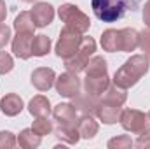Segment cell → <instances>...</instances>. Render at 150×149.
<instances>
[{"instance_id":"cell-34","label":"cell","mask_w":150,"mask_h":149,"mask_svg":"<svg viewBox=\"0 0 150 149\" xmlns=\"http://www.w3.org/2000/svg\"><path fill=\"white\" fill-rule=\"evenodd\" d=\"M5 18H7V5L4 0H0V23L5 21Z\"/></svg>"},{"instance_id":"cell-18","label":"cell","mask_w":150,"mask_h":149,"mask_svg":"<svg viewBox=\"0 0 150 149\" xmlns=\"http://www.w3.org/2000/svg\"><path fill=\"white\" fill-rule=\"evenodd\" d=\"M28 111L32 116L40 117V116H49L51 114V102L49 98H45L44 95H37L30 100L28 104Z\"/></svg>"},{"instance_id":"cell-36","label":"cell","mask_w":150,"mask_h":149,"mask_svg":"<svg viewBox=\"0 0 150 149\" xmlns=\"http://www.w3.org/2000/svg\"><path fill=\"white\" fill-rule=\"evenodd\" d=\"M149 116H150V112H149Z\"/></svg>"},{"instance_id":"cell-13","label":"cell","mask_w":150,"mask_h":149,"mask_svg":"<svg viewBox=\"0 0 150 149\" xmlns=\"http://www.w3.org/2000/svg\"><path fill=\"white\" fill-rule=\"evenodd\" d=\"M77 109L74 104H58L52 111L54 119L58 121V125H77Z\"/></svg>"},{"instance_id":"cell-19","label":"cell","mask_w":150,"mask_h":149,"mask_svg":"<svg viewBox=\"0 0 150 149\" xmlns=\"http://www.w3.org/2000/svg\"><path fill=\"white\" fill-rule=\"evenodd\" d=\"M127 100V93H126V90L124 88H119V86H108L107 90H105V95H103V98H101V102H107V104H112V105H119V107H122L124 105V102Z\"/></svg>"},{"instance_id":"cell-30","label":"cell","mask_w":150,"mask_h":149,"mask_svg":"<svg viewBox=\"0 0 150 149\" xmlns=\"http://www.w3.org/2000/svg\"><path fill=\"white\" fill-rule=\"evenodd\" d=\"M16 137L11 132H0V149H11L16 146Z\"/></svg>"},{"instance_id":"cell-15","label":"cell","mask_w":150,"mask_h":149,"mask_svg":"<svg viewBox=\"0 0 150 149\" xmlns=\"http://www.w3.org/2000/svg\"><path fill=\"white\" fill-rule=\"evenodd\" d=\"M0 111L5 116H18L23 111V98L16 93H7L2 100H0Z\"/></svg>"},{"instance_id":"cell-3","label":"cell","mask_w":150,"mask_h":149,"mask_svg":"<svg viewBox=\"0 0 150 149\" xmlns=\"http://www.w3.org/2000/svg\"><path fill=\"white\" fill-rule=\"evenodd\" d=\"M94 51H96V42H94V39L93 37H82V42H80L77 53H75L74 56H70V58L65 60L67 70L72 72V74L82 72V70L86 69L87 62L91 60V56H93Z\"/></svg>"},{"instance_id":"cell-22","label":"cell","mask_w":150,"mask_h":149,"mask_svg":"<svg viewBox=\"0 0 150 149\" xmlns=\"http://www.w3.org/2000/svg\"><path fill=\"white\" fill-rule=\"evenodd\" d=\"M40 139L42 137L38 135L37 132H33V128H26V130H23L19 133L18 144L25 149H33V148H38L40 146Z\"/></svg>"},{"instance_id":"cell-7","label":"cell","mask_w":150,"mask_h":149,"mask_svg":"<svg viewBox=\"0 0 150 149\" xmlns=\"http://www.w3.org/2000/svg\"><path fill=\"white\" fill-rule=\"evenodd\" d=\"M54 86H56V91L67 98H74L75 95L80 93V81H79L77 74H72V72H67V74H61L59 77H56Z\"/></svg>"},{"instance_id":"cell-16","label":"cell","mask_w":150,"mask_h":149,"mask_svg":"<svg viewBox=\"0 0 150 149\" xmlns=\"http://www.w3.org/2000/svg\"><path fill=\"white\" fill-rule=\"evenodd\" d=\"M77 128L82 139H93L98 133V123L94 121L93 114L80 116V119H77Z\"/></svg>"},{"instance_id":"cell-28","label":"cell","mask_w":150,"mask_h":149,"mask_svg":"<svg viewBox=\"0 0 150 149\" xmlns=\"http://www.w3.org/2000/svg\"><path fill=\"white\" fill-rule=\"evenodd\" d=\"M14 69V62H12V56L5 51H0V75L7 74Z\"/></svg>"},{"instance_id":"cell-9","label":"cell","mask_w":150,"mask_h":149,"mask_svg":"<svg viewBox=\"0 0 150 149\" xmlns=\"http://www.w3.org/2000/svg\"><path fill=\"white\" fill-rule=\"evenodd\" d=\"M30 14H32V19H33L35 27L37 28H44V27L52 23V19H54V7L51 4H47V2H38V4L33 5Z\"/></svg>"},{"instance_id":"cell-6","label":"cell","mask_w":150,"mask_h":149,"mask_svg":"<svg viewBox=\"0 0 150 149\" xmlns=\"http://www.w3.org/2000/svg\"><path fill=\"white\" fill-rule=\"evenodd\" d=\"M82 42V34L75 28H70V27H65L59 34V39L56 42V54L63 60L74 56L79 49Z\"/></svg>"},{"instance_id":"cell-10","label":"cell","mask_w":150,"mask_h":149,"mask_svg":"<svg viewBox=\"0 0 150 149\" xmlns=\"http://www.w3.org/2000/svg\"><path fill=\"white\" fill-rule=\"evenodd\" d=\"M98 104H100V97L96 95H91L87 91L84 93H79L74 97V107L77 109L79 114H94L98 109Z\"/></svg>"},{"instance_id":"cell-20","label":"cell","mask_w":150,"mask_h":149,"mask_svg":"<svg viewBox=\"0 0 150 149\" xmlns=\"http://www.w3.org/2000/svg\"><path fill=\"white\" fill-rule=\"evenodd\" d=\"M56 137L67 144H77L80 140V133L77 125H59L56 128Z\"/></svg>"},{"instance_id":"cell-27","label":"cell","mask_w":150,"mask_h":149,"mask_svg":"<svg viewBox=\"0 0 150 149\" xmlns=\"http://www.w3.org/2000/svg\"><path fill=\"white\" fill-rule=\"evenodd\" d=\"M133 146H134V142L127 135H119V137H115L112 140H108V148L110 149H129Z\"/></svg>"},{"instance_id":"cell-33","label":"cell","mask_w":150,"mask_h":149,"mask_svg":"<svg viewBox=\"0 0 150 149\" xmlns=\"http://www.w3.org/2000/svg\"><path fill=\"white\" fill-rule=\"evenodd\" d=\"M143 21L147 27H150V0L143 5Z\"/></svg>"},{"instance_id":"cell-2","label":"cell","mask_w":150,"mask_h":149,"mask_svg":"<svg viewBox=\"0 0 150 149\" xmlns=\"http://www.w3.org/2000/svg\"><path fill=\"white\" fill-rule=\"evenodd\" d=\"M138 0H91V7L98 19L105 23H113L120 18H124L126 11L131 7H136Z\"/></svg>"},{"instance_id":"cell-31","label":"cell","mask_w":150,"mask_h":149,"mask_svg":"<svg viewBox=\"0 0 150 149\" xmlns=\"http://www.w3.org/2000/svg\"><path fill=\"white\" fill-rule=\"evenodd\" d=\"M11 28L7 27V25H4V23H0V49L2 47H5L9 42H11Z\"/></svg>"},{"instance_id":"cell-14","label":"cell","mask_w":150,"mask_h":149,"mask_svg":"<svg viewBox=\"0 0 150 149\" xmlns=\"http://www.w3.org/2000/svg\"><path fill=\"white\" fill-rule=\"evenodd\" d=\"M120 112H122V107L119 105H112V104H107V102H101L98 104V109H96V116L100 117V121H103L105 125H113L119 121L120 117Z\"/></svg>"},{"instance_id":"cell-12","label":"cell","mask_w":150,"mask_h":149,"mask_svg":"<svg viewBox=\"0 0 150 149\" xmlns=\"http://www.w3.org/2000/svg\"><path fill=\"white\" fill-rule=\"evenodd\" d=\"M110 86V79H108V74L103 75H87L86 74V79H84V90L91 95H103L105 90Z\"/></svg>"},{"instance_id":"cell-23","label":"cell","mask_w":150,"mask_h":149,"mask_svg":"<svg viewBox=\"0 0 150 149\" xmlns=\"http://www.w3.org/2000/svg\"><path fill=\"white\" fill-rule=\"evenodd\" d=\"M84 70H86L87 75H103L108 74V65H107V60L103 56H93L87 62Z\"/></svg>"},{"instance_id":"cell-25","label":"cell","mask_w":150,"mask_h":149,"mask_svg":"<svg viewBox=\"0 0 150 149\" xmlns=\"http://www.w3.org/2000/svg\"><path fill=\"white\" fill-rule=\"evenodd\" d=\"M35 28L37 27H35L30 12H19L16 16V19H14V30L16 32H32L33 34Z\"/></svg>"},{"instance_id":"cell-5","label":"cell","mask_w":150,"mask_h":149,"mask_svg":"<svg viewBox=\"0 0 150 149\" xmlns=\"http://www.w3.org/2000/svg\"><path fill=\"white\" fill-rule=\"evenodd\" d=\"M120 125L124 130L131 132V133H147L150 132V116L145 114L142 111H136V109H124L120 112V117H119Z\"/></svg>"},{"instance_id":"cell-35","label":"cell","mask_w":150,"mask_h":149,"mask_svg":"<svg viewBox=\"0 0 150 149\" xmlns=\"http://www.w3.org/2000/svg\"><path fill=\"white\" fill-rule=\"evenodd\" d=\"M21 2H26V4H32V2H35V0H21Z\"/></svg>"},{"instance_id":"cell-32","label":"cell","mask_w":150,"mask_h":149,"mask_svg":"<svg viewBox=\"0 0 150 149\" xmlns=\"http://www.w3.org/2000/svg\"><path fill=\"white\" fill-rule=\"evenodd\" d=\"M134 146L138 149H150V132L140 133L138 139H136V142H134Z\"/></svg>"},{"instance_id":"cell-17","label":"cell","mask_w":150,"mask_h":149,"mask_svg":"<svg viewBox=\"0 0 150 149\" xmlns=\"http://www.w3.org/2000/svg\"><path fill=\"white\" fill-rule=\"evenodd\" d=\"M101 47L108 53H115V51H122V42H120V30H113L108 28L103 32L101 35Z\"/></svg>"},{"instance_id":"cell-26","label":"cell","mask_w":150,"mask_h":149,"mask_svg":"<svg viewBox=\"0 0 150 149\" xmlns=\"http://www.w3.org/2000/svg\"><path fill=\"white\" fill-rule=\"evenodd\" d=\"M33 132H37L40 137H44V135H49V133H52L54 132V125H52V121H49V117L47 116H40L37 117L35 121H33Z\"/></svg>"},{"instance_id":"cell-8","label":"cell","mask_w":150,"mask_h":149,"mask_svg":"<svg viewBox=\"0 0 150 149\" xmlns=\"http://www.w3.org/2000/svg\"><path fill=\"white\" fill-rule=\"evenodd\" d=\"M32 40L33 34L32 32H18L16 37L12 39V53L21 58V60H28L32 54Z\"/></svg>"},{"instance_id":"cell-29","label":"cell","mask_w":150,"mask_h":149,"mask_svg":"<svg viewBox=\"0 0 150 149\" xmlns=\"http://www.w3.org/2000/svg\"><path fill=\"white\" fill-rule=\"evenodd\" d=\"M138 47L143 51V54L150 60V30H143V32H140Z\"/></svg>"},{"instance_id":"cell-1","label":"cell","mask_w":150,"mask_h":149,"mask_svg":"<svg viewBox=\"0 0 150 149\" xmlns=\"http://www.w3.org/2000/svg\"><path fill=\"white\" fill-rule=\"evenodd\" d=\"M149 67H150V60L145 54H134L115 72L113 84L119 86V88L127 90V88L134 86L143 75L149 72Z\"/></svg>"},{"instance_id":"cell-11","label":"cell","mask_w":150,"mask_h":149,"mask_svg":"<svg viewBox=\"0 0 150 149\" xmlns=\"http://www.w3.org/2000/svg\"><path fill=\"white\" fill-rule=\"evenodd\" d=\"M56 81V74L52 69H47V67H40V69H35L32 72V84L37 88L38 91H47L52 88Z\"/></svg>"},{"instance_id":"cell-24","label":"cell","mask_w":150,"mask_h":149,"mask_svg":"<svg viewBox=\"0 0 150 149\" xmlns=\"http://www.w3.org/2000/svg\"><path fill=\"white\" fill-rule=\"evenodd\" d=\"M49 51H51V39L47 35H33L32 54L33 56H45Z\"/></svg>"},{"instance_id":"cell-21","label":"cell","mask_w":150,"mask_h":149,"mask_svg":"<svg viewBox=\"0 0 150 149\" xmlns=\"http://www.w3.org/2000/svg\"><path fill=\"white\" fill-rule=\"evenodd\" d=\"M138 39L140 34L134 28H122L120 30V42H122V51L131 53L138 47Z\"/></svg>"},{"instance_id":"cell-4","label":"cell","mask_w":150,"mask_h":149,"mask_svg":"<svg viewBox=\"0 0 150 149\" xmlns=\"http://www.w3.org/2000/svg\"><path fill=\"white\" fill-rule=\"evenodd\" d=\"M58 14H59L61 21H63L67 27L79 30L80 34L87 32L89 27H91L89 16L84 14V12H82L77 5H74V4H63V5L58 9Z\"/></svg>"}]
</instances>
